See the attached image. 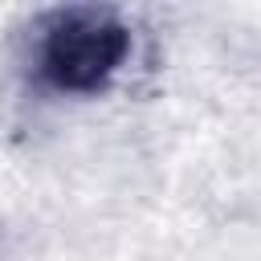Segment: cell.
<instances>
[{
    "mask_svg": "<svg viewBox=\"0 0 261 261\" xmlns=\"http://www.w3.org/2000/svg\"><path fill=\"white\" fill-rule=\"evenodd\" d=\"M130 53V29L114 8H57L41 24L37 73L61 94H98Z\"/></svg>",
    "mask_w": 261,
    "mask_h": 261,
    "instance_id": "obj_1",
    "label": "cell"
}]
</instances>
